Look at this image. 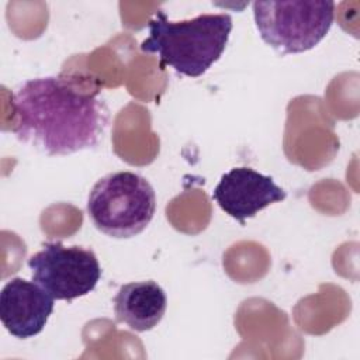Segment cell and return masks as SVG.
I'll return each mask as SVG.
<instances>
[{"instance_id":"6","label":"cell","mask_w":360,"mask_h":360,"mask_svg":"<svg viewBox=\"0 0 360 360\" xmlns=\"http://www.w3.org/2000/svg\"><path fill=\"white\" fill-rule=\"evenodd\" d=\"M287 193L270 176L250 167H233L226 172L212 191L219 208L245 225L248 218L273 202L283 201Z\"/></svg>"},{"instance_id":"3","label":"cell","mask_w":360,"mask_h":360,"mask_svg":"<svg viewBox=\"0 0 360 360\" xmlns=\"http://www.w3.org/2000/svg\"><path fill=\"white\" fill-rule=\"evenodd\" d=\"M155 211L153 187L132 172H115L101 177L87 200V214L93 225L115 239L139 235L153 219Z\"/></svg>"},{"instance_id":"2","label":"cell","mask_w":360,"mask_h":360,"mask_svg":"<svg viewBox=\"0 0 360 360\" xmlns=\"http://www.w3.org/2000/svg\"><path fill=\"white\" fill-rule=\"evenodd\" d=\"M149 37L141 49L158 53L160 66H172L188 77L204 75L224 53L231 31L229 14H201L190 20L172 21L165 11L149 20Z\"/></svg>"},{"instance_id":"8","label":"cell","mask_w":360,"mask_h":360,"mask_svg":"<svg viewBox=\"0 0 360 360\" xmlns=\"http://www.w3.org/2000/svg\"><path fill=\"white\" fill-rule=\"evenodd\" d=\"M166 308V292L153 280L124 284L114 297L117 321L135 332L153 329L162 321Z\"/></svg>"},{"instance_id":"7","label":"cell","mask_w":360,"mask_h":360,"mask_svg":"<svg viewBox=\"0 0 360 360\" xmlns=\"http://www.w3.org/2000/svg\"><path fill=\"white\" fill-rule=\"evenodd\" d=\"M55 305L52 298L34 280H8L0 292V319L3 326L18 339L42 332Z\"/></svg>"},{"instance_id":"1","label":"cell","mask_w":360,"mask_h":360,"mask_svg":"<svg viewBox=\"0 0 360 360\" xmlns=\"http://www.w3.org/2000/svg\"><path fill=\"white\" fill-rule=\"evenodd\" d=\"M15 136L49 156L70 155L98 145L110 124L98 91L80 90L59 76L30 79L13 93Z\"/></svg>"},{"instance_id":"4","label":"cell","mask_w":360,"mask_h":360,"mask_svg":"<svg viewBox=\"0 0 360 360\" xmlns=\"http://www.w3.org/2000/svg\"><path fill=\"white\" fill-rule=\"evenodd\" d=\"M253 15L262 39L283 55L301 53L318 45L335 18V3L326 0L255 1Z\"/></svg>"},{"instance_id":"5","label":"cell","mask_w":360,"mask_h":360,"mask_svg":"<svg viewBox=\"0 0 360 360\" xmlns=\"http://www.w3.org/2000/svg\"><path fill=\"white\" fill-rule=\"evenodd\" d=\"M32 280L52 298L72 301L94 290L101 267L96 253L83 246L48 242L28 259Z\"/></svg>"}]
</instances>
